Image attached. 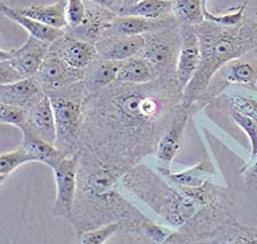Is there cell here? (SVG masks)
Returning a JSON list of instances; mask_svg holds the SVG:
<instances>
[{"instance_id": "6da1fadb", "label": "cell", "mask_w": 257, "mask_h": 244, "mask_svg": "<svg viewBox=\"0 0 257 244\" xmlns=\"http://www.w3.org/2000/svg\"><path fill=\"white\" fill-rule=\"evenodd\" d=\"M182 106L183 89L176 78L114 82L87 98L78 150L127 172L155 154Z\"/></svg>"}, {"instance_id": "7a4b0ae2", "label": "cell", "mask_w": 257, "mask_h": 244, "mask_svg": "<svg viewBox=\"0 0 257 244\" xmlns=\"http://www.w3.org/2000/svg\"><path fill=\"white\" fill-rule=\"evenodd\" d=\"M78 188L69 221L76 235L110 222L140 242L166 243L175 229L155 222L119 193L126 171L78 150Z\"/></svg>"}, {"instance_id": "3957f363", "label": "cell", "mask_w": 257, "mask_h": 244, "mask_svg": "<svg viewBox=\"0 0 257 244\" xmlns=\"http://www.w3.org/2000/svg\"><path fill=\"white\" fill-rule=\"evenodd\" d=\"M195 29L200 39L201 61L183 92V107L191 110L220 68L257 51V11L248 7L242 21L236 26L226 27L204 20Z\"/></svg>"}, {"instance_id": "277c9868", "label": "cell", "mask_w": 257, "mask_h": 244, "mask_svg": "<svg viewBox=\"0 0 257 244\" xmlns=\"http://www.w3.org/2000/svg\"><path fill=\"white\" fill-rule=\"evenodd\" d=\"M120 186L172 229H179L200 205L178 187L143 162L131 167L120 179Z\"/></svg>"}, {"instance_id": "5b68a950", "label": "cell", "mask_w": 257, "mask_h": 244, "mask_svg": "<svg viewBox=\"0 0 257 244\" xmlns=\"http://www.w3.org/2000/svg\"><path fill=\"white\" fill-rule=\"evenodd\" d=\"M47 95L55 115V146L67 156L77 154L85 102L88 98L83 81Z\"/></svg>"}, {"instance_id": "8992f818", "label": "cell", "mask_w": 257, "mask_h": 244, "mask_svg": "<svg viewBox=\"0 0 257 244\" xmlns=\"http://www.w3.org/2000/svg\"><path fill=\"white\" fill-rule=\"evenodd\" d=\"M145 36L142 55L158 73L159 77L176 78L177 60L182 44V23L175 17L160 29Z\"/></svg>"}, {"instance_id": "52a82bcc", "label": "cell", "mask_w": 257, "mask_h": 244, "mask_svg": "<svg viewBox=\"0 0 257 244\" xmlns=\"http://www.w3.org/2000/svg\"><path fill=\"white\" fill-rule=\"evenodd\" d=\"M233 85L257 90V51L232 60L220 68L193 105L192 110L208 105Z\"/></svg>"}, {"instance_id": "ba28073f", "label": "cell", "mask_w": 257, "mask_h": 244, "mask_svg": "<svg viewBox=\"0 0 257 244\" xmlns=\"http://www.w3.org/2000/svg\"><path fill=\"white\" fill-rule=\"evenodd\" d=\"M50 45L29 36L19 49L0 51V84H11L34 77L47 57Z\"/></svg>"}, {"instance_id": "9c48e42d", "label": "cell", "mask_w": 257, "mask_h": 244, "mask_svg": "<svg viewBox=\"0 0 257 244\" xmlns=\"http://www.w3.org/2000/svg\"><path fill=\"white\" fill-rule=\"evenodd\" d=\"M56 196L51 213L69 221L78 188V154L68 155L53 169Z\"/></svg>"}, {"instance_id": "30bf717a", "label": "cell", "mask_w": 257, "mask_h": 244, "mask_svg": "<svg viewBox=\"0 0 257 244\" xmlns=\"http://www.w3.org/2000/svg\"><path fill=\"white\" fill-rule=\"evenodd\" d=\"M35 77L47 94L82 82L84 70L71 68L59 57L48 52Z\"/></svg>"}, {"instance_id": "8fae6325", "label": "cell", "mask_w": 257, "mask_h": 244, "mask_svg": "<svg viewBox=\"0 0 257 244\" xmlns=\"http://www.w3.org/2000/svg\"><path fill=\"white\" fill-rule=\"evenodd\" d=\"M50 53L56 55L75 69L84 70L99 57L95 45L75 37L66 30L63 36L50 45Z\"/></svg>"}, {"instance_id": "7c38bea8", "label": "cell", "mask_w": 257, "mask_h": 244, "mask_svg": "<svg viewBox=\"0 0 257 244\" xmlns=\"http://www.w3.org/2000/svg\"><path fill=\"white\" fill-rule=\"evenodd\" d=\"M200 61L201 45L195 26L182 23V44L177 60L176 76L183 92L198 71Z\"/></svg>"}, {"instance_id": "4fadbf2b", "label": "cell", "mask_w": 257, "mask_h": 244, "mask_svg": "<svg viewBox=\"0 0 257 244\" xmlns=\"http://www.w3.org/2000/svg\"><path fill=\"white\" fill-rule=\"evenodd\" d=\"M191 109H186L183 106L180 107L170 126L168 127L166 133L160 139L154 155L162 163L161 166L171 169L176 156L183 149L185 132H186L187 123L191 117Z\"/></svg>"}, {"instance_id": "5bb4252c", "label": "cell", "mask_w": 257, "mask_h": 244, "mask_svg": "<svg viewBox=\"0 0 257 244\" xmlns=\"http://www.w3.org/2000/svg\"><path fill=\"white\" fill-rule=\"evenodd\" d=\"M94 45L99 57L123 62L142 53L145 36H125L106 31Z\"/></svg>"}, {"instance_id": "9a60e30c", "label": "cell", "mask_w": 257, "mask_h": 244, "mask_svg": "<svg viewBox=\"0 0 257 244\" xmlns=\"http://www.w3.org/2000/svg\"><path fill=\"white\" fill-rule=\"evenodd\" d=\"M45 95V91L35 76L15 83L0 84V103L24 108L27 110L37 105Z\"/></svg>"}, {"instance_id": "2e32d148", "label": "cell", "mask_w": 257, "mask_h": 244, "mask_svg": "<svg viewBox=\"0 0 257 244\" xmlns=\"http://www.w3.org/2000/svg\"><path fill=\"white\" fill-rule=\"evenodd\" d=\"M87 14L84 22L74 29H67L69 34L83 41L95 44L104 34L109 23L116 15L110 7L99 5L96 3L86 2Z\"/></svg>"}, {"instance_id": "e0dca14e", "label": "cell", "mask_w": 257, "mask_h": 244, "mask_svg": "<svg viewBox=\"0 0 257 244\" xmlns=\"http://www.w3.org/2000/svg\"><path fill=\"white\" fill-rule=\"evenodd\" d=\"M161 174L164 175L169 181H171L175 186L179 188H192L202 186L209 180H215L217 177V170L214 164L209 158H204L192 167L180 171L174 172L172 169L158 165L155 166Z\"/></svg>"}, {"instance_id": "ac0fdd59", "label": "cell", "mask_w": 257, "mask_h": 244, "mask_svg": "<svg viewBox=\"0 0 257 244\" xmlns=\"http://www.w3.org/2000/svg\"><path fill=\"white\" fill-rule=\"evenodd\" d=\"M28 130L46 141L54 143L56 141L55 115L52 101L46 94L40 101L29 109L27 125Z\"/></svg>"}, {"instance_id": "d6986e66", "label": "cell", "mask_w": 257, "mask_h": 244, "mask_svg": "<svg viewBox=\"0 0 257 244\" xmlns=\"http://www.w3.org/2000/svg\"><path fill=\"white\" fill-rule=\"evenodd\" d=\"M119 67L120 62L98 57L85 68L83 84L88 97L117 81Z\"/></svg>"}, {"instance_id": "ffe728a7", "label": "cell", "mask_w": 257, "mask_h": 244, "mask_svg": "<svg viewBox=\"0 0 257 244\" xmlns=\"http://www.w3.org/2000/svg\"><path fill=\"white\" fill-rule=\"evenodd\" d=\"M174 17L175 15H170L160 20H150L135 15H116L110 21L106 31L125 36H144L167 26Z\"/></svg>"}, {"instance_id": "44dd1931", "label": "cell", "mask_w": 257, "mask_h": 244, "mask_svg": "<svg viewBox=\"0 0 257 244\" xmlns=\"http://www.w3.org/2000/svg\"><path fill=\"white\" fill-rule=\"evenodd\" d=\"M0 13L8 20H11V21L21 26L24 30L28 31V34L31 37L37 38L39 41L47 44L54 43L56 39H59L66 33V30L55 29V28L44 25V23L37 21V20L26 17V15L20 13L16 9L6 5L5 3H0Z\"/></svg>"}, {"instance_id": "7402d4cb", "label": "cell", "mask_w": 257, "mask_h": 244, "mask_svg": "<svg viewBox=\"0 0 257 244\" xmlns=\"http://www.w3.org/2000/svg\"><path fill=\"white\" fill-rule=\"evenodd\" d=\"M21 132L23 135L22 146L32 156L35 163H42L44 165H47L51 169H53L67 156L54 143H51L46 140L39 138L38 135L32 133L27 127H22Z\"/></svg>"}, {"instance_id": "603a6c76", "label": "cell", "mask_w": 257, "mask_h": 244, "mask_svg": "<svg viewBox=\"0 0 257 244\" xmlns=\"http://www.w3.org/2000/svg\"><path fill=\"white\" fill-rule=\"evenodd\" d=\"M66 2H58L51 5H31L23 9H16L20 13L44 23L55 29L67 30L68 22L66 17Z\"/></svg>"}, {"instance_id": "cb8c5ba5", "label": "cell", "mask_w": 257, "mask_h": 244, "mask_svg": "<svg viewBox=\"0 0 257 244\" xmlns=\"http://www.w3.org/2000/svg\"><path fill=\"white\" fill-rule=\"evenodd\" d=\"M216 244H257V226H246L236 218L225 222L209 239Z\"/></svg>"}, {"instance_id": "d4e9b609", "label": "cell", "mask_w": 257, "mask_h": 244, "mask_svg": "<svg viewBox=\"0 0 257 244\" xmlns=\"http://www.w3.org/2000/svg\"><path fill=\"white\" fill-rule=\"evenodd\" d=\"M159 78L158 73L146 59L137 55L125 61L120 62L117 81L131 84H145Z\"/></svg>"}, {"instance_id": "484cf974", "label": "cell", "mask_w": 257, "mask_h": 244, "mask_svg": "<svg viewBox=\"0 0 257 244\" xmlns=\"http://www.w3.org/2000/svg\"><path fill=\"white\" fill-rule=\"evenodd\" d=\"M172 0H143L135 6L116 12L117 15H135L150 20H160L174 15Z\"/></svg>"}, {"instance_id": "4316f807", "label": "cell", "mask_w": 257, "mask_h": 244, "mask_svg": "<svg viewBox=\"0 0 257 244\" xmlns=\"http://www.w3.org/2000/svg\"><path fill=\"white\" fill-rule=\"evenodd\" d=\"M175 18L183 25L198 26L204 21V10L209 0H172Z\"/></svg>"}, {"instance_id": "83f0119b", "label": "cell", "mask_w": 257, "mask_h": 244, "mask_svg": "<svg viewBox=\"0 0 257 244\" xmlns=\"http://www.w3.org/2000/svg\"><path fill=\"white\" fill-rule=\"evenodd\" d=\"M28 163H35V159L23 146L3 153L0 155V185L3 186L19 167Z\"/></svg>"}, {"instance_id": "f1b7e54d", "label": "cell", "mask_w": 257, "mask_h": 244, "mask_svg": "<svg viewBox=\"0 0 257 244\" xmlns=\"http://www.w3.org/2000/svg\"><path fill=\"white\" fill-rule=\"evenodd\" d=\"M230 116L235 125L247 135L249 142H250V156L249 157H254L257 155V118L232 109Z\"/></svg>"}, {"instance_id": "f546056e", "label": "cell", "mask_w": 257, "mask_h": 244, "mask_svg": "<svg viewBox=\"0 0 257 244\" xmlns=\"http://www.w3.org/2000/svg\"><path fill=\"white\" fill-rule=\"evenodd\" d=\"M116 233H119V223L110 222L84 231V233L77 235V238L80 244H103L108 242V239Z\"/></svg>"}, {"instance_id": "4dcf8cb0", "label": "cell", "mask_w": 257, "mask_h": 244, "mask_svg": "<svg viewBox=\"0 0 257 244\" xmlns=\"http://www.w3.org/2000/svg\"><path fill=\"white\" fill-rule=\"evenodd\" d=\"M29 110L6 103H0V123L13 125L21 130L27 125Z\"/></svg>"}, {"instance_id": "1f68e13d", "label": "cell", "mask_w": 257, "mask_h": 244, "mask_svg": "<svg viewBox=\"0 0 257 244\" xmlns=\"http://www.w3.org/2000/svg\"><path fill=\"white\" fill-rule=\"evenodd\" d=\"M87 14L86 0H67L66 17L68 29H74L84 22Z\"/></svg>"}, {"instance_id": "d6a6232c", "label": "cell", "mask_w": 257, "mask_h": 244, "mask_svg": "<svg viewBox=\"0 0 257 244\" xmlns=\"http://www.w3.org/2000/svg\"><path fill=\"white\" fill-rule=\"evenodd\" d=\"M230 106L232 110L257 118V98L250 95H232Z\"/></svg>"}, {"instance_id": "836d02e7", "label": "cell", "mask_w": 257, "mask_h": 244, "mask_svg": "<svg viewBox=\"0 0 257 244\" xmlns=\"http://www.w3.org/2000/svg\"><path fill=\"white\" fill-rule=\"evenodd\" d=\"M240 174L247 182L257 181V155L248 158L246 164L240 170Z\"/></svg>"}, {"instance_id": "e575fe53", "label": "cell", "mask_w": 257, "mask_h": 244, "mask_svg": "<svg viewBox=\"0 0 257 244\" xmlns=\"http://www.w3.org/2000/svg\"><path fill=\"white\" fill-rule=\"evenodd\" d=\"M140 2H143V0H122V4H120L119 9L117 11L122 10V9H127V7H131V6H135ZM117 11H116V12H117ZM116 12H115V13H116Z\"/></svg>"}, {"instance_id": "d590c367", "label": "cell", "mask_w": 257, "mask_h": 244, "mask_svg": "<svg viewBox=\"0 0 257 244\" xmlns=\"http://www.w3.org/2000/svg\"><path fill=\"white\" fill-rule=\"evenodd\" d=\"M107 2L110 4V7H111V10L114 11V12L117 11V10L119 9L120 4H122V0H107Z\"/></svg>"}, {"instance_id": "8d00e7d4", "label": "cell", "mask_w": 257, "mask_h": 244, "mask_svg": "<svg viewBox=\"0 0 257 244\" xmlns=\"http://www.w3.org/2000/svg\"><path fill=\"white\" fill-rule=\"evenodd\" d=\"M86 2H92V3H96L99 4V5H102V6H107V7H110V4L107 2V0H86ZM111 9V7H110Z\"/></svg>"}, {"instance_id": "74e56055", "label": "cell", "mask_w": 257, "mask_h": 244, "mask_svg": "<svg viewBox=\"0 0 257 244\" xmlns=\"http://www.w3.org/2000/svg\"><path fill=\"white\" fill-rule=\"evenodd\" d=\"M243 4H244V5H247V6H248V4H249V0H244Z\"/></svg>"}, {"instance_id": "f35d334b", "label": "cell", "mask_w": 257, "mask_h": 244, "mask_svg": "<svg viewBox=\"0 0 257 244\" xmlns=\"http://www.w3.org/2000/svg\"><path fill=\"white\" fill-rule=\"evenodd\" d=\"M6 2V0H2V3H5Z\"/></svg>"}, {"instance_id": "ab89813d", "label": "cell", "mask_w": 257, "mask_h": 244, "mask_svg": "<svg viewBox=\"0 0 257 244\" xmlns=\"http://www.w3.org/2000/svg\"><path fill=\"white\" fill-rule=\"evenodd\" d=\"M256 92H257V90H256Z\"/></svg>"}]
</instances>
